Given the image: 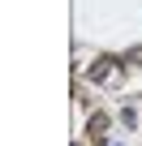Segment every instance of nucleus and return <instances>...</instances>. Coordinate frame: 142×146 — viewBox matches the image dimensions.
<instances>
[{
  "instance_id": "f257e3e1",
  "label": "nucleus",
  "mask_w": 142,
  "mask_h": 146,
  "mask_svg": "<svg viewBox=\"0 0 142 146\" xmlns=\"http://www.w3.org/2000/svg\"><path fill=\"white\" fill-rule=\"evenodd\" d=\"M129 64H142V47H133V52H129Z\"/></svg>"
}]
</instances>
